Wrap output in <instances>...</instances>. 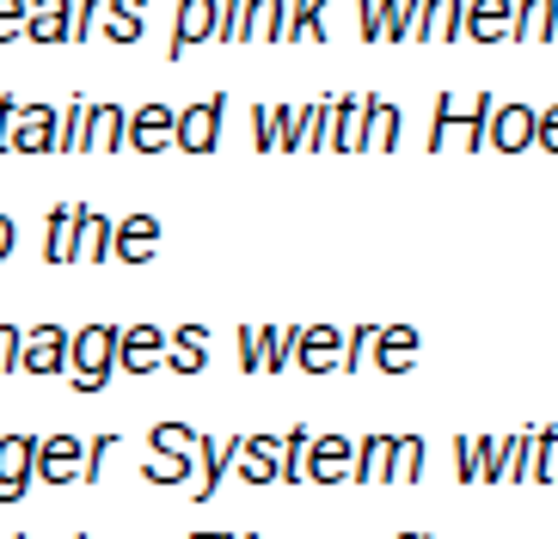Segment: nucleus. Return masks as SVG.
Returning a JSON list of instances; mask_svg holds the SVG:
<instances>
[{
    "mask_svg": "<svg viewBox=\"0 0 558 539\" xmlns=\"http://www.w3.org/2000/svg\"><path fill=\"white\" fill-rule=\"evenodd\" d=\"M68 368H74V392H99L117 375V326L93 319L86 331H68Z\"/></svg>",
    "mask_w": 558,
    "mask_h": 539,
    "instance_id": "obj_1",
    "label": "nucleus"
},
{
    "mask_svg": "<svg viewBox=\"0 0 558 539\" xmlns=\"http://www.w3.org/2000/svg\"><path fill=\"white\" fill-rule=\"evenodd\" d=\"M485 123H492V93H473V98L442 93V98H436V130H429V147L442 154L448 135H460V142L478 154V147H485Z\"/></svg>",
    "mask_w": 558,
    "mask_h": 539,
    "instance_id": "obj_2",
    "label": "nucleus"
},
{
    "mask_svg": "<svg viewBox=\"0 0 558 539\" xmlns=\"http://www.w3.org/2000/svg\"><path fill=\"white\" fill-rule=\"evenodd\" d=\"M221 111H228V98L221 93L203 98V105H191V111H172V147H184V154H209V147L221 142Z\"/></svg>",
    "mask_w": 558,
    "mask_h": 539,
    "instance_id": "obj_3",
    "label": "nucleus"
},
{
    "mask_svg": "<svg viewBox=\"0 0 558 539\" xmlns=\"http://www.w3.org/2000/svg\"><path fill=\"white\" fill-rule=\"evenodd\" d=\"M68 368V331L56 326H37L19 338V362H13V375H62Z\"/></svg>",
    "mask_w": 558,
    "mask_h": 539,
    "instance_id": "obj_4",
    "label": "nucleus"
},
{
    "mask_svg": "<svg viewBox=\"0 0 558 539\" xmlns=\"http://www.w3.org/2000/svg\"><path fill=\"white\" fill-rule=\"evenodd\" d=\"M166 356V331L160 326H117V375H154Z\"/></svg>",
    "mask_w": 558,
    "mask_h": 539,
    "instance_id": "obj_5",
    "label": "nucleus"
},
{
    "mask_svg": "<svg viewBox=\"0 0 558 539\" xmlns=\"http://www.w3.org/2000/svg\"><path fill=\"white\" fill-rule=\"evenodd\" d=\"M56 135H62V111L56 105H19L7 147H19V154H56Z\"/></svg>",
    "mask_w": 558,
    "mask_h": 539,
    "instance_id": "obj_6",
    "label": "nucleus"
},
{
    "mask_svg": "<svg viewBox=\"0 0 558 539\" xmlns=\"http://www.w3.org/2000/svg\"><path fill=\"white\" fill-rule=\"evenodd\" d=\"M356 473V441L344 436H313L307 441V478L313 485H344Z\"/></svg>",
    "mask_w": 558,
    "mask_h": 539,
    "instance_id": "obj_7",
    "label": "nucleus"
},
{
    "mask_svg": "<svg viewBox=\"0 0 558 539\" xmlns=\"http://www.w3.org/2000/svg\"><path fill=\"white\" fill-rule=\"evenodd\" d=\"M509 25H515V0H466V7H460V37L504 44Z\"/></svg>",
    "mask_w": 558,
    "mask_h": 539,
    "instance_id": "obj_8",
    "label": "nucleus"
},
{
    "mask_svg": "<svg viewBox=\"0 0 558 539\" xmlns=\"http://www.w3.org/2000/svg\"><path fill=\"white\" fill-rule=\"evenodd\" d=\"M123 147H135V154H166V147H172V111H166V105L130 111L123 117Z\"/></svg>",
    "mask_w": 558,
    "mask_h": 539,
    "instance_id": "obj_9",
    "label": "nucleus"
},
{
    "mask_svg": "<svg viewBox=\"0 0 558 539\" xmlns=\"http://www.w3.org/2000/svg\"><path fill=\"white\" fill-rule=\"evenodd\" d=\"M485 147H497V154H522V147H534V111H527V105H492Z\"/></svg>",
    "mask_w": 558,
    "mask_h": 539,
    "instance_id": "obj_10",
    "label": "nucleus"
},
{
    "mask_svg": "<svg viewBox=\"0 0 558 539\" xmlns=\"http://www.w3.org/2000/svg\"><path fill=\"white\" fill-rule=\"evenodd\" d=\"M32 454H37L32 436H0V503H19L32 490Z\"/></svg>",
    "mask_w": 558,
    "mask_h": 539,
    "instance_id": "obj_11",
    "label": "nucleus"
},
{
    "mask_svg": "<svg viewBox=\"0 0 558 539\" xmlns=\"http://www.w3.org/2000/svg\"><path fill=\"white\" fill-rule=\"evenodd\" d=\"M81 441L74 436H50V441H37V454H32V478H44V485H68V478H81Z\"/></svg>",
    "mask_w": 558,
    "mask_h": 539,
    "instance_id": "obj_12",
    "label": "nucleus"
},
{
    "mask_svg": "<svg viewBox=\"0 0 558 539\" xmlns=\"http://www.w3.org/2000/svg\"><path fill=\"white\" fill-rule=\"evenodd\" d=\"M368 362H375L380 375H411V362H417V331L411 326H375V343H368Z\"/></svg>",
    "mask_w": 558,
    "mask_h": 539,
    "instance_id": "obj_13",
    "label": "nucleus"
},
{
    "mask_svg": "<svg viewBox=\"0 0 558 539\" xmlns=\"http://www.w3.org/2000/svg\"><path fill=\"white\" fill-rule=\"evenodd\" d=\"M68 25H74V0H25V32L32 44H68Z\"/></svg>",
    "mask_w": 558,
    "mask_h": 539,
    "instance_id": "obj_14",
    "label": "nucleus"
},
{
    "mask_svg": "<svg viewBox=\"0 0 558 539\" xmlns=\"http://www.w3.org/2000/svg\"><path fill=\"white\" fill-rule=\"evenodd\" d=\"M154 245H160V221L154 215H130V221L111 228V258H123V264H148Z\"/></svg>",
    "mask_w": 558,
    "mask_h": 539,
    "instance_id": "obj_15",
    "label": "nucleus"
},
{
    "mask_svg": "<svg viewBox=\"0 0 558 539\" xmlns=\"http://www.w3.org/2000/svg\"><path fill=\"white\" fill-rule=\"evenodd\" d=\"M338 350H344V331H338V326L295 331V362L307 368V375H331V368H338Z\"/></svg>",
    "mask_w": 558,
    "mask_h": 539,
    "instance_id": "obj_16",
    "label": "nucleus"
},
{
    "mask_svg": "<svg viewBox=\"0 0 558 539\" xmlns=\"http://www.w3.org/2000/svg\"><path fill=\"white\" fill-rule=\"evenodd\" d=\"M215 7H221V0H179V32H172V44H166V56H172V62H179V56H191V44L215 37Z\"/></svg>",
    "mask_w": 558,
    "mask_h": 539,
    "instance_id": "obj_17",
    "label": "nucleus"
},
{
    "mask_svg": "<svg viewBox=\"0 0 558 539\" xmlns=\"http://www.w3.org/2000/svg\"><path fill=\"white\" fill-rule=\"evenodd\" d=\"M362 147H375V154L399 147V105H387V98H375V93H362Z\"/></svg>",
    "mask_w": 558,
    "mask_h": 539,
    "instance_id": "obj_18",
    "label": "nucleus"
},
{
    "mask_svg": "<svg viewBox=\"0 0 558 539\" xmlns=\"http://www.w3.org/2000/svg\"><path fill=\"white\" fill-rule=\"evenodd\" d=\"M123 105H86V130L81 147H99V154H123Z\"/></svg>",
    "mask_w": 558,
    "mask_h": 539,
    "instance_id": "obj_19",
    "label": "nucleus"
},
{
    "mask_svg": "<svg viewBox=\"0 0 558 539\" xmlns=\"http://www.w3.org/2000/svg\"><path fill=\"white\" fill-rule=\"evenodd\" d=\"M160 368H172V375H197V368H209V331L179 326L172 331V350L160 356Z\"/></svg>",
    "mask_w": 558,
    "mask_h": 539,
    "instance_id": "obj_20",
    "label": "nucleus"
},
{
    "mask_svg": "<svg viewBox=\"0 0 558 539\" xmlns=\"http://www.w3.org/2000/svg\"><path fill=\"white\" fill-rule=\"evenodd\" d=\"M240 454V441H203L197 436V454H191V466H203L191 485H197V503H209L215 497V485H221V473H228V460Z\"/></svg>",
    "mask_w": 558,
    "mask_h": 539,
    "instance_id": "obj_21",
    "label": "nucleus"
},
{
    "mask_svg": "<svg viewBox=\"0 0 558 539\" xmlns=\"http://www.w3.org/2000/svg\"><path fill=\"white\" fill-rule=\"evenodd\" d=\"M326 147H362V98H331L326 105Z\"/></svg>",
    "mask_w": 558,
    "mask_h": 539,
    "instance_id": "obj_22",
    "label": "nucleus"
},
{
    "mask_svg": "<svg viewBox=\"0 0 558 539\" xmlns=\"http://www.w3.org/2000/svg\"><path fill=\"white\" fill-rule=\"evenodd\" d=\"M252 356H258V375H282L295 362V331H282V326L252 331Z\"/></svg>",
    "mask_w": 558,
    "mask_h": 539,
    "instance_id": "obj_23",
    "label": "nucleus"
},
{
    "mask_svg": "<svg viewBox=\"0 0 558 539\" xmlns=\"http://www.w3.org/2000/svg\"><path fill=\"white\" fill-rule=\"evenodd\" d=\"M74 233H81V203H62V209H50L44 258H50V264H74Z\"/></svg>",
    "mask_w": 558,
    "mask_h": 539,
    "instance_id": "obj_24",
    "label": "nucleus"
},
{
    "mask_svg": "<svg viewBox=\"0 0 558 539\" xmlns=\"http://www.w3.org/2000/svg\"><path fill=\"white\" fill-rule=\"evenodd\" d=\"M111 228H117V221H105V215L81 209V233H74V258H81V264H105V258H111Z\"/></svg>",
    "mask_w": 558,
    "mask_h": 539,
    "instance_id": "obj_25",
    "label": "nucleus"
},
{
    "mask_svg": "<svg viewBox=\"0 0 558 539\" xmlns=\"http://www.w3.org/2000/svg\"><path fill=\"white\" fill-rule=\"evenodd\" d=\"M350 478H362V485H387L393 478V436H368L356 448V473Z\"/></svg>",
    "mask_w": 558,
    "mask_h": 539,
    "instance_id": "obj_26",
    "label": "nucleus"
},
{
    "mask_svg": "<svg viewBox=\"0 0 558 539\" xmlns=\"http://www.w3.org/2000/svg\"><path fill=\"white\" fill-rule=\"evenodd\" d=\"M277 454H282V441L252 436V441H240V454H233V460H246L240 473H246L252 485H277Z\"/></svg>",
    "mask_w": 558,
    "mask_h": 539,
    "instance_id": "obj_27",
    "label": "nucleus"
},
{
    "mask_svg": "<svg viewBox=\"0 0 558 539\" xmlns=\"http://www.w3.org/2000/svg\"><path fill=\"white\" fill-rule=\"evenodd\" d=\"M558 32V0H515V25H509V37H553Z\"/></svg>",
    "mask_w": 558,
    "mask_h": 539,
    "instance_id": "obj_28",
    "label": "nucleus"
},
{
    "mask_svg": "<svg viewBox=\"0 0 558 539\" xmlns=\"http://www.w3.org/2000/svg\"><path fill=\"white\" fill-rule=\"evenodd\" d=\"M527 485H558V424L527 441Z\"/></svg>",
    "mask_w": 558,
    "mask_h": 539,
    "instance_id": "obj_29",
    "label": "nucleus"
},
{
    "mask_svg": "<svg viewBox=\"0 0 558 539\" xmlns=\"http://www.w3.org/2000/svg\"><path fill=\"white\" fill-rule=\"evenodd\" d=\"M105 37H117V44H135L142 37V19H148V0H105Z\"/></svg>",
    "mask_w": 558,
    "mask_h": 539,
    "instance_id": "obj_30",
    "label": "nucleus"
},
{
    "mask_svg": "<svg viewBox=\"0 0 558 539\" xmlns=\"http://www.w3.org/2000/svg\"><path fill=\"white\" fill-rule=\"evenodd\" d=\"M154 460H172V466H191V454H197V436L184 424H154Z\"/></svg>",
    "mask_w": 558,
    "mask_h": 539,
    "instance_id": "obj_31",
    "label": "nucleus"
},
{
    "mask_svg": "<svg viewBox=\"0 0 558 539\" xmlns=\"http://www.w3.org/2000/svg\"><path fill=\"white\" fill-rule=\"evenodd\" d=\"M246 37H277L282 44V32H289V7L282 0H246Z\"/></svg>",
    "mask_w": 558,
    "mask_h": 539,
    "instance_id": "obj_32",
    "label": "nucleus"
},
{
    "mask_svg": "<svg viewBox=\"0 0 558 539\" xmlns=\"http://www.w3.org/2000/svg\"><path fill=\"white\" fill-rule=\"evenodd\" d=\"M460 7H466V0H429V13H424L429 44H454L460 37Z\"/></svg>",
    "mask_w": 558,
    "mask_h": 539,
    "instance_id": "obj_33",
    "label": "nucleus"
},
{
    "mask_svg": "<svg viewBox=\"0 0 558 539\" xmlns=\"http://www.w3.org/2000/svg\"><path fill=\"white\" fill-rule=\"evenodd\" d=\"M307 429H295V436L282 441V454H277V485H301L307 478Z\"/></svg>",
    "mask_w": 558,
    "mask_h": 539,
    "instance_id": "obj_34",
    "label": "nucleus"
},
{
    "mask_svg": "<svg viewBox=\"0 0 558 539\" xmlns=\"http://www.w3.org/2000/svg\"><path fill=\"white\" fill-rule=\"evenodd\" d=\"M527 441H534V436L497 441V473H492V485H504V478H527Z\"/></svg>",
    "mask_w": 558,
    "mask_h": 539,
    "instance_id": "obj_35",
    "label": "nucleus"
},
{
    "mask_svg": "<svg viewBox=\"0 0 558 539\" xmlns=\"http://www.w3.org/2000/svg\"><path fill=\"white\" fill-rule=\"evenodd\" d=\"M295 37H326V0H295V19H289L282 44H295Z\"/></svg>",
    "mask_w": 558,
    "mask_h": 539,
    "instance_id": "obj_36",
    "label": "nucleus"
},
{
    "mask_svg": "<svg viewBox=\"0 0 558 539\" xmlns=\"http://www.w3.org/2000/svg\"><path fill=\"white\" fill-rule=\"evenodd\" d=\"M393 460H399L393 478H405V485H417V478H424V441H417V436H399L393 441Z\"/></svg>",
    "mask_w": 558,
    "mask_h": 539,
    "instance_id": "obj_37",
    "label": "nucleus"
},
{
    "mask_svg": "<svg viewBox=\"0 0 558 539\" xmlns=\"http://www.w3.org/2000/svg\"><path fill=\"white\" fill-rule=\"evenodd\" d=\"M81 130H86V98L62 105V135H56V154H81Z\"/></svg>",
    "mask_w": 558,
    "mask_h": 539,
    "instance_id": "obj_38",
    "label": "nucleus"
},
{
    "mask_svg": "<svg viewBox=\"0 0 558 539\" xmlns=\"http://www.w3.org/2000/svg\"><path fill=\"white\" fill-rule=\"evenodd\" d=\"M215 37H228V44L246 37V0H221L215 7Z\"/></svg>",
    "mask_w": 558,
    "mask_h": 539,
    "instance_id": "obj_39",
    "label": "nucleus"
},
{
    "mask_svg": "<svg viewBox=\"0 0 558 539\" xmlns=\"http://www.w3.org/2000/svg\"><path fill=\"white\" fill-rule=\"evenodd\" d=\"M111 454H117V436H99V441L81 454V478H86V485H99V466H105Z\"/></svg>",
    "mask_w": 558,
    "mask_h": 539,
    "instance_id": "obj_40",
    "label": "nucleus"
},
{
    "mask_svg": "<svg viewBox=\"0 0 558 539\" xmlns=\"http://www.w3.org/2000/svg\"><path fill=\"white\" fill-rule=\"evenodd\" d=\"M368 343H375V326H356L344 338V362L338 368H368Z\"/></svg>",
    "mask_w": 558,
    "mask_h": 539,
    "instance_id": "obj_41",
    "label": "nucleus"
},
{
    "mask_svg": "<svg viewBox=\"0 0 558 539\" xmlns=\"http://www.w3.org/2000/svg\"><path fill=\"white\" fill-rule=\"evenodd\" d=\"M105 19V0H74V25H68V37H93Z\"/></svg>",
    "mask_w": 558,
    "mask_h": 539,
    "instance_id": "obj_42",
    "label": "nucleus"
},
{
    "mask_svg": "<svg viewBox=\"0 0 558 539\" xmlns=\"http://www.w3.org/2000/svg\"><path fill=\"white\" fill-rule=\"evenodd\" d=\"M356 13H362V37L380 44V37H387V0H362Z\"/></svg>",
    "mask_w": 558,
    "mask_h": 539,
    "instance_id": "obj_43",
    "label": "nucleus"
},
{
    "mask_svg": "<svg viewBox=\"0 0 558 539\" xmlns=\"http://www.w3.org/2000/svg\"><path fill=\"white\" fill-rule=\"evenodd\" d=\"M277 147H289V154L301 147V111L295 105H277Z\"/></svg>",
    "mask_w": 558,
    "mask_h": 539,
    "instance_id": "obj_44",
    "label": "nucleus"
},
{
    "mask_svg": "<svg viewBox=\"0 0 558 539\" xmlns=\"http://www.w3.org/2000/svg\"><path fill=\"white\" fill-rule=\"evenodd\" d=\"M534 142H541L546 154H558V105H546V111H534Z\"/></svg>",
    "mask_w": 558,
    "mask_h": 539,
    "instance_id": "obj_45",
    "label": "nucleus"
},
{
    "mask_svg": "<svg viewBox=\"0 0 558 539\" xmlns=\"http://www.w3.org/2000/svg\"><path fill=\"white\" fill-rule=\"evenodd\" d=\"M25 32V0H0V44H13Z\"/></svg>",
    "mask_w": 558,
    "mask_h": 539,
    "instance_id": "obj_46",
    "label": "nucleus"
},
{
    "mask_svg": "<svg viewBox=\"0 0 558 539\" xmlns=\"http://www.w3.org/2000/svg\"><path fill=\"white\" fill-rule=\"evenodd\" d=\"M252 123H258V147H277V105H258V111H252Z\"/></svg>",
    "mask_w": 558,
    "mask_h": 539,
    "instance_id": "obj_47",
    "label": "nucleus"
},
{
    "mask_svg": "<svg viewBox=\"0 0 558 539\" xmlns=\"http://www.w3.org/2000/svg\"><path fill=\"white\" fill-rule=\"evenodd\" d=\"M19 338H25L19 326H0V375H13V362H19Z\"/></svg>",
    "mask_w": 558,
    "mask_h": 539,
    "instance_id": "obj_48",
    "label": "nucleus"
},
{
    "mask_svg": "<svg viewBox=\"0 0 558 539\" xmlns=\"http://www.w3.org/2000/svg\"><path fill=\"white\" fill-rule=\"evenodd\" d=\"M13 117H19V98L7 93L0 98V147H7V135H13Z\"/></svg>",
    "mask_w": 558,
    "mask_h": 539,
    "instance_id": "obj_49",
    "label": "nucleus"
},
{
    "mask_svg": "<svg viewBox=\"0 0 558 539\" xmlns=\"http://www.w3.org/2000/svg\"><path fill=\"white\" fill-rule=\"evenodd\" d=\"M13 245H19V228H13V221H7V215H0V264L13 258Z\"/></svg>",
    "mask_w": 558,
    "mask_h": 539,
    "instance_id": "obj_50",
    "label": "nucleus"
},
{
    "mask_svg": "<svg viewBox=\"0 0 558 539\" xmlns=\"http://www.w3.org/2000/svg\"><path fill=\"white\" fill-rule=\"evenodd\" d=\"M197 539H233V534H197Z\"/></svg>",
    "mask_w": 558,
    "mask_h": 539,
    "instance_id": "obj_51",
    "label": "nucleus"
},
{
    "mask_svg": "<svg viewBox=\"0 0 558 539\" xmlns=\"http://www.w3.org/2000/svg\"><path fill=\"white\" fill-rule=\"evenodd\" d=\"M399 539H424V534H399Z\"/></svg>",
    "mask_w": 558,
    "mask_h": 539,
    "instance_id": "obj_52",
    "label": "nucleus"
},
{
    "mask_svg": "<svg viewBox=\"0 0 558 539\" xmlns=\"http://www.w3.org/2000/svg\"><path fill=\"white\" fill-rule=\"evenodd\" d=\"M240 539H258V534H240Z\"/></svg>",
    "mask_w": 558,
    "mask_h": 539,
    "instance_id": "obj_53",
    "label": "nucleus"
}]
</instances>
